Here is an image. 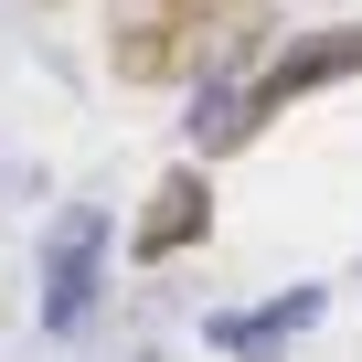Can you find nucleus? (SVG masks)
I'll use <instances>...</instances> for the list:
<instances>
[{
	"mask_svg": "<svg viewBox=\"0 0 362 362\" xmlns=\"http://www.w3.org/2000/svg\"><path fill=\"white\" fill-rule=\"evenodd\" d=\"M181 128H192L203 160H224V149H245L267 117H256V86H192V117H181Z\"/></svg>",
	"mask_w": 362,
	"mask_h": 362,
	"instance_id": "0eeeda50",
	"label": "nucleus"
},
{
	"mask_svg": "<svg viewBox=\"0 0 362 362\" xmlns=\"http://www.w3.org/2000/svg\"><path fill=\"white\" fill-rule=\"evenodd\" d=\"M181 22H192V86H235V64L267 33V0H192Z\"/></svg>",
	"mask_w": 362,
	"mask_h": 362,
	"instance_id": "39448f33",
	"label": "nucleus"
},
{
	"mask_svg": "<svg viewBox=\"0 0 362 362\" xmlns=\"http://www.w3.org/2000/svg\"><path fill=\"white\" fill-rule=\"evenodd\" d=\"M341 75H362V22L288 33V43L267 54V75H256V117H288L298 96H320V86H341Z\"/></svg>",
	"mask_w": 362,
	"mask_h": 362,
	"instance_id": "f03ea898",
	"label": "nucleus"
},
{
	"mask_svg": "<svg viewBox=\"0 0 362 362\" xmlns=\"http://www.w3.org/2000/svg\"><path fill=\"white\" fill-rule=\"evenodd\" d=\"M107 64H117V86H192V22L149 11V22H128L107 43Z\"/></svg>",
	"mask_w": 362,
	"mask_h": 362,
	"instance_id": "423d86ee",
	"label": "nucleus"
},
{
	"mask_svg": "<svg viewBox=\"0 0 362 362\" xmlns=\"http://www.w3.org/2000/svg\"><path fill=\"white\" fill-rule=\"evenodd\" d=\"M203 235H214V181L181 160V170L149 181V203H139V224H128V256H139V267H170L181 245H203Z\"/></svg>",
	"mask_w": 362,
	"mask_h": 362,
	"instance_id": "7ed1b4c3",
	"label": "nucleus"
},
{
	"mask_svg": "<svg viewBox=\"0 0 362 362\" xmlns=\"http://www.w3.org/2000/svg\"><path fill=\"white\" fill-rule=\"evenodd\" d=\"M320 309H330L320 288H277L267 309H224V320H203V341H214V351H235V362H277Z\"/></svg>",
	"mask_w": 362,
	"mask_h": 362,
	"instance_id": "20e7f679",
	"label": "nucleus"
},
{
	"mask_svg": "<svg viewBox=\"0 0 362 362\" xmlns=\"http://www.w3.org/2000/svg\"><path fill=\"white\" fill-rule=\"evenodd\" d=\"M139 362H160V351H139Z\"/></svg>",
	"mask_w": 362,
	"mask_h": 362,
	"instance_id": "1a4fd4ad",
	"label": "nucleus"
},
{
	"mask_svg": "<svg viewBox=\"0 0 362 362\" xmlns=\"http://www.w3.org/2000/svg\"><path fill=\"white\" fill-rule=\"evenodd\" d=\"M160 11H170V0H160ZM181 11H192V0H181Z\"/></svg>",
	"mask_w": 362,
	"mask_h": 362,
	"instance_id": "6e6552de",
	"label": "nucleus"
},
{
	"mask_svg": "<svg viewBox=\"0 0 362 362\" xmlns=\"http://www.w3.org/2000/svg\"><path fill=\"white\" fill-rule=\"evenodd\" d=\"M96 288H107V214H96V203H75V214L43 235V330H54V341H64V330H86Z\"/></svg>",
	"mask_w": 362,
	"mask_h": 362,
	"instance_id": "f257e3e1",
	"label": "nucleus"
}]
</instances>
